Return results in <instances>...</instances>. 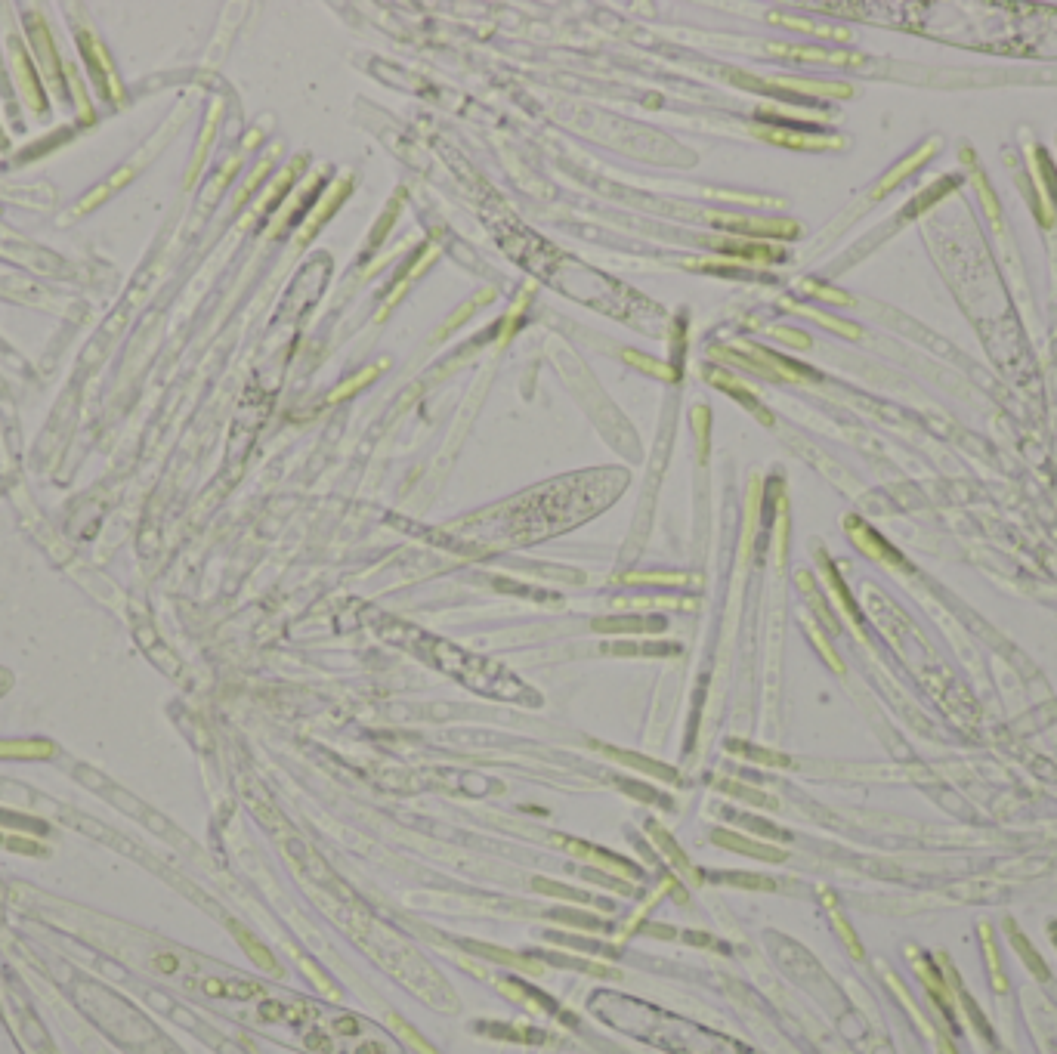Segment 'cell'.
<instances>
[{
  "label": "cell",
  "instance_id": "obj_1",
  "mask_svg": "<svg viewBox=\"0 0 1057 1054\" xmlns=\"http://www.w3.org/2000/svg\"><path fill=\"white\" fill-rule=\"evenodd\" d=\"M10 687V677H7V671H0V693H4Z\"/></svg>",
  "mask_w": 1057,
  "mask_h": 1054
}]
</instances>
